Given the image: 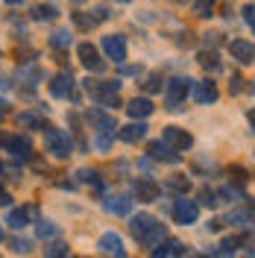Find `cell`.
<instances>
[{
	"instance_id": "obj_28",
	"label": "cell",
	"mask_w": 255,
	"mask_h": 258,
	"mask_svg": "<svg viewBox=\"0 0 255 258\" xmlns=\"http://www.w3.org/2000/svg\"><path fill=\"white\" fill-rule=\"evenodd\" d=\"M59 226H53L50 220H38V238H56Z\"/></svg>"
},
{
	"instance_id": "obj_6",
	"label": "cell",
	"mask_w": 255,
	"mask_h": 258,
	"mask_svg": "<svg viewBox=\"0 0 255 258\" xmlns=\"http://www.w3.org/2000/svg\"><path fill=\"white\" fill-rule=\"evenodd\" d=\"M0 144L6 147V153H12L15 159H30L32 156V141L27 135H3Z\"/></svg>"
},
{
	"instance_id": "obj_40",
	"label": "cell",
	"mask_w": 255,
	"mask_h": 258,
	"mask_svg": "<svg viewBox=\"0 0 255 258\" xmlns=\"http://www.w3.org/2000/svg\"><path fill=\"white\" fill-rule=\"evenodd\" d=\"M240 82H243V80H240V77H235V80H232V94H238L240 88H243V85H240Z\"/></svg>"
},
{
	"instance_id": "obj_39",
	"label": "cell",
	"mask_w": 255,
	"mask_h": 258,
	"mask_svg": "<svg viewBox=\"0 0 255 258\" xmlns=\"http://www.w3.org/2000/svg\"><path fill=\"white\" fill-rule=\"evenodd\" d=\"M9 203H12V197H9V194L0 188V206H9Z\"/></svg>"
},
{
	"instance_id": "obj_15",
	"label": "cell",
	"mask_w": 255,
	"mask_h": 258,
	"mask_svg": "<svg viewBox=\"0 0 255 258\" xmlns=\"http://www.w3.org/2000/svg\"><path fill=\"white\" fill-rule=\"evenodd\" d=\"M217 94H220V91H217V82H211V80L197 82V88H194V100L203 103V106H206V103H214Z\"/></svg>"
},
{
	"instance_id": "obj_3",
	"label": "cell",
	"mask_w": 255,
	"mask_h": 258,
	"mask_svg": "<svg viewBox=\"0 0 255 258\" xmlns=\"http://www.w3.org/2000/svg\"><path fill=\"white\" fill-rule=\"evenodd\" d=\"M85 91L94 97L100 106H106V109H114V106H120V100H117V91H120V82L117 80H109V82H91L85 80Z\"/></svg>"
},
{
	"instance_id": "obj_13",
	"label": "cell",
	"mask_w": 255,
	"mask_h": 258,
	"mask_svg": "<svg viewBox=\"0 0 255 258\" xmlns=\"http://www.w3.org/2000/svg\"><path fill=\"white\" fill-rule=\"evenodd\" d=\"M161 138H164L167 144L173 147V150H188V147L194 144V138L188 135V132H185V129H179V126H164Z\"/></svg>"
},
{
	"instance_id": "obj_19",
	"label": "cell",
	"mask_w": 255,
	"mask_h": 258,
	"mask_svg": "<svg viewBox=\"0 0 255 258\" xmlns=\"http://www.w3.org/2000/svg\"><path fill=\"white\" fill-rule=\"evenodd\" d=\"M153 109H156V106H153L147 97H135V100H129V106H126L129 117H135V120H138V117H150Z\"/></svg>"
},
{
	"instance_id": "obj_29",
	"label": "cell",
	"mask_w": 255,
	"mask_h": 258,
	"mask_svg": "<svg viewBox=\"0 0 255 258\" xmlns=\"http://www.w3.org/2000/svg\"><path fill=\"white\" fill-rule=\"evenodd\" d=\"M47 258H68V243L56 241L47 246Z\"/></svg>"
},
{
	"instance_id": "obj_35",
	"label": "cell",
	"mask_w": 255,
	"mask_h": 258,
	"mask_svg": "<svg viewBox=\"0 0 255 258\" xmlns=\"http://www.w3.org/2000/svg\"><path fill=\"white\" fill-rule=\"evenodd\" d=\"M243 18H246V24H249V30L255 32V3H249V6L243 9Z\"/></svg>"
},
{
	"instance_id": "obj_4",
	"label": "cell",
	"mask_w": 255,
	"mask_h": 258,
	"mask_svg": "<svg viewBox=\"0 0 255 258\" xmlns=\"http://www.w3.org/2000/svg\"><path fill=\"white\" fill-rule=\"evenodd\" d=\"M188 91H191V80H185V77L170 80L167 82V91H164V106L170 112H179L182 103H185V97H188Z\"/></svg>"
},
{
	"instance_id": "obj_25",
	"label": "cell",
	"mask_w": 255,
	"mask_h": 258,
	"mask_svg": "<svg viewBox=\"0 0 255 258\" xmlns=\"http://www.w3.org/2000/svg\"><path fill=\"white\" fill-rule=\"evenodd\" d=\"M71 41H74V35H71L68 30H56L53 35H50V47H56V50L71 47Z\"/></svg>"
},
{
	"instance_id": "obj_26",
	"label": "cell",
	"mask_w": 255,
	"mask_h": 258,
	"mask_svg": "<svg viewBox=\"0 0 255 258\" xmlns=\"http://www.w3.org/2000/svg\"><path fill=\"white\" fill-rule=\"evenodd\" d=\"M32 18L35 21H53V18H59V9L56 6H32Z\"/></svg>"
},
{
	"instance_id": "obj_16",
	"label": "cell",
	"mask_w": 255,
	"mask_h": 258,
	"mask_svg": "<svg viewBox=\"0 0 255 258\" xmlns=\"http://www.w3.org/2000/svg\"><path fill=\"white\" fill-rule=\"evenodd\" d=\"M71 91H74V77H71V71L53 77V82H50V94L53 97H71Z\"/></svg>"
},
{
	"instance_id": "obj_37",
	"label": "cell",
	"mask_w": 255,
	"mask_h": 258,
	"mask_svg": "<svg viewBox=\"0 0 255 258\" xmlns=\"http://www.w3.org/2000/svg\"><path fill=\"white\" fill-rule=\"evenodd\" d=\"M12 249H15V252H30V241H21V238H15V241H12Z\"/></svg>"
},
{
	"instance_id": "obj_27",
	"label": "cell",
	"mask_w": 255,
	"mask_h": 258,
	"mask_svg": "<svg viewBox=\"0 0 255 258\" xmlns=\"http://www.w3.org/2000/svg\"><path fill=\"white\" fill-rule=\"evenodd\" d=\"M74 24H77L80 30H94L97 24H100V18L97 15H85V12H74Z\"/></svg>"
},
{
	"instance_id": "obj_1",
	"label": "cell",
	"mask_w": 255,
	"mask_h": 258,
	"mask_svg": "<svg viewBox=\"0 0 255 258\" xmlns=\"http://www.w3.org/2000/svg\"><path fill=\"white\" fill-rule=\"evenodd\" d=\"M129 229H132V235H135L144 246H150V249H156L161 243V238H164V223L156 220L153 214H135L132 223H129Z\"/></svg>"
},
{
	"instance_id": "obj_20",
	"label": "cell",
	"mask_w": 255,
	"mask_h": 258,
	"mask_svg": "<svg viewBox=\"0 0 255 258\" xmlns=\"http://www.w3.org/2000/svg\"><path fill=\"white\" fill-rule=\"evenodd\" d=\"M144 138H147V123H129L120 129V141H126V144H138Z\"/></svg>"
},
{
	"instance_id": "obj_18",
	"label": "cell",
	"mask_w": 255,
	"mask_h": 258,
	"mask_svg": "<svg viewBox=\"0 0 255 258\" xmlns=\"http://www.w3.org/2000/svg\"><path fill=\"white\" fill-rule=\"evenodd\" d=\"M106 211L109 214H117V217H126L129 211H132V200L129 197H106Z\"/></svg>"
},
{
	"instance_id": "obj_42",
	"label": "cell",
	"mask_w": 255,
	"mask_h": 258,
	"mask_svg": "<svg viewBox=\"0 0 255 258\" xmlns=\"http://www.w3.org/2000/svg\"><path fill=\"white\" fill-rule=\"evenodd\" d=\"M246 117H249V123H252V129H255V109H249V114H246Z\"/></svg>"
},
{
	"instance_id": "obj_23",
	"label": "cell",
	"mask_w": 255,
	"mask_h": 258,
	"mask_svg": "<svg viewBox=\"0 0 255 258\" xmlns=\"http://www.w3.org/2000/svg\"><path fill=\"white\" fill-rule=\"evenodd\" d=\"M164 188H167V191H176L179 197H185V194L191 191V182H188V176H170L164 182Z\"/></svg>"
},
{
	"instance_id": "obj_5",
	"label": "cell",
	"mask_w": 255,
	"mask_h": 258,
	"mask_svg": "<svg viewBox=\"0 0 255 258\" xmlns=\"http://www.w3.org/2000/svg\"><path fill=\"white\" fill-rule=\"evenodd\" d=\"M197 217H200V206L194 203V200H185V197H179L173 206V220L179 226H191L197 223Z\"/></svg>"
},
{
	"instance_id": "obj_22",
	"label": "cell",
	"mask_w": 255,
	"mask_h": 258,
	"mask_svg": "<svg viewBox=\"0 0 255 258\" xmlns=\"http://www.w3.org/2000/svg\"><path fill=\"white\" fill-rule=\"evenodd\" d=\"M18 77H21V82H27V85H38V82L44 80V71L38 64H30V68H21Z\"/></svg>"
},
{
	"instance_id": "obj_10",
	"label": "cell",
	"mask_w": 255,
	"mask_h": 258,
	"mask_svg": "<svg viewBox=\"0 0 255 258\" xmlns=\"http://www.w3.org/2000/svg\"><path fill=\"white\" fill-rule=\"evenodd\" d=\"M30 220H38V206H32V203L30 206H21V209H12L9 217H6V223L12 229H24Z\"/></svg>"
},
{
	"instance_id": "obj_38",
	"label": "cell",
	"mask_w": 255,
	"mask_h": 258,
	"mask_svg": "<svg viewBox=\"0 0 255 258\" xmlns=\"http://www.w3.org/2000/svg\"><path fill=\"white\" fill-rule=\"evenodd\" d=\"M223 197H229V200H238L240 191H238V188H232V185H226V188H223Z\"/></svg>"
},
{
	"instance_id": "obj_30",
	"label": "cell",
	"mask_w": 255,
	"mask_h": 258,
	"mask_svg": "<svg viewBox=\"0 0 255 258\" xmlns=\"http://www.w3.org/2000/svg\"><path fill=\"white\" fill-rule=\"evenodd\" d=\"M18 123H21V126H32V129H44V123H41L35 114H30V112L21 114V117H18Z\"/></svg>"
},
{
	"instance_id": "obj_33",
	"label": "cell",
	"mask_w": 255,
	"mask_h": 258,
	"mask_svg": "<svg viewBox=\"0 0 255 258\" xmlns=\"http://www.w3.org/2000/svg\"><path fill=\"white\" fill-rule=\"evenodd\" d=\"M200 62L206 64V68H211V71H220V62H217L214 53H200Z\"/></svg>"
},
{
	"instance_id": "obj_11",
	"label": "cell",
	"mask_w": 255,
	"mask_h": 258,
	"mask_svg": "<svg viewBox=\"0 0 255 258\" xmlns=\"http://www.w3.org/2000/svg\"><path fill=\"white\" fill-rule=\"evenodd\" d=\"M103 50H106L109 59H114L120 64L126 59V38L123 35H103Z\"/></svg>"
},
{
	"instance_id": "obj_8",
	"label": "cell",
	"mask_w": 255,
	"mask_h": 258,
	"mask_svg": "<svg viewBox=\"0 0 255 258\" xmlns=\"http://www.w3.org/2000/svg\"><path fill=\"white\" fill-rule=\"evenodd\" d=\"M77 53H80V62L91 71V74H103L106 71V62L100 59V53H97L94 44H88V41H82L80 47H77Z\"/></svg>"
},
{
	"instance_id": "obj_7",
	"label": "cell",
	"mask_w": 255,
	"mask_h": 258,
	"mask_svg": "<svg viewBox=\"0 0 255 258\" xmlns=\"http://www.w3.org/2000/svg\"><path fill=\"white\" fill-rule=\"evenodd\" d=\"M132 191H135V197H138L141 203H156V200L161 197V185L156 182V179L141 176V179L132 182Z\"/></svg>"
},
{
	"instance_id": "obj_17",
	"label": "cell",
	"mask_w": 255,
	"mask_h": 258,
	"mask_svg": "<svg viewBox=\"0 0 255 258\" xmlns=\"http://www.w3.org/2000/svg\"><path fill=\"white\" fill-rule=\"evenodd\" d=\"M88 120H91L100 132H114V129H117L114 114H106V112H100V109H91V112H88Z\"/></svg>"
},
{
	"instance_id": "obj_36",
	"label": "cell",
	"mask_w": 255,
	"mask_h": 258,
	"mask_svg": "<svg viewBox=\"0 0 255 258\" xmlns=\"http://www.w3.org/2000/svg\"><path fill=\"white\" fill-rule=\"evenodd\" d=\"M144 88H147V91H161V77H159V74H153V77L147 80Z\"/></svg>"
},
{
	"instance_id": "obj_41",
	"label": "cell",
	"mask_w": 255,
	"mask_h": 258,
	"mask_svg": "<svg viewBox=\"0 0 255 258\" xmlns=\"http://www.w3.org/2000/svg\"><path fill=\"white\" fill-rule=\"evenodd\" d=\"M123 74H129V77H138V74H141V68H123Z\"/></svg>"
},
{
	"instance_id": "obj_12",
	"label": "cell",
	"mask_w": 255,
	"mask_h": 258,
	"mask_svg": "<svg viewBox=\"0 0 255 258\" xmlns=\"http://www.w3.org/2000/svg\"><path fill=\"white\" fill-rule=\"evenodd\" d=\"M229 53H232V59H238L240 64L255 62V44H249L246 38H235V41H229Z\"/></svg>"
},
{
	"instance_id": "obj_31",
	"label": "cell",
	"mask_w": 255,
	"mask_h": 258,
	"mask_svg": "<svg viewBox=\"0 0 255 258\" xmlns=\"http://www.w3.org/2000/svg\"><path fill=\"white\" fill-rule=\"evenodd\" d=\"M200 203H203V206H208V209H214L220 200H217V194L211 191V188H203V191H200Z\"/></svg>"
},
{
	"instance_id": "obj_21",
	"label": "cell",
	"mask_w": 255,
	"mask_h": 258,
	"mask_svg": "<svg viewBox=\"0 0 255 258\" xmlns=\"http://www.w3.org/2000/svg\"><path fill=\"white\" fill-rule=\"evenodd\" d=\"M226 223L238 226V229H246V226H252V223H255V214H252L249 209H235V211H229Z\"/></svg>"
},
{
	"instance_id": "obj_43",
	"label": "cell",
	"mask_w": 255,
	"mask_h": 258,
	"mask_svg": "<svg viewBox=\"0 0 255 258\" xmlns=\"http://www.w3.org/2000/svg\"><path fill=\"white\" fill-rule=\"evenodd\" d=\"M9 6H21V3H27V0H6Z\"/></svg>"
},
{
	"instance_id": "obj_9",
	"label": "cell",
	"mask_w": 255,
	"mask_h": 258,
	"mask_svg": "<svg viewBox=\"0 0 255 258\" xmlns=\"http://www.w3.org/2000/svg\"><path fill=\"white\" fill-rule=\"evenodd\" d=\"M97 246H100V252H106L109 258H123L126 255V246H123V241H120L117 232H106V235H100Z\"/></svg>"
},
{
	"instance_id": "obj_2",
	"label": "cell",
	"mask_w": 255,
	"mask_h": 258,
	"mask_svg": "<svg viewBox=\"0 0 255 258\" xmlns=\"http://www.w3.org/2000/svg\"><path fill=\"white\" fill-rule=\"evenodd\" d=\"M44 150H47L50 156H56V159H68L71 153H74V141H71V135L65 132V129H56V126H44Z\"/></svg>"
},
{
	"instance_id": "obj_34",
	"label": "cell",
	"mask_w": 255,
	"mask_h": 258,
	"mask_svg": "<svg viewBox=\"0 0 255 258\" xmlns=\"http://www.w3.org/2000/svg\"><path fill=\"white\" fill-rule=\"evenodd\" d=\"M112 135H114V132H103V135L94 141L97 150H109V147H112Z\"/></svg>"
},
{
	"instance_id": "obj_32",
	"label": "cell",
	"mask_w": 255,
	"mask_h": 258,
	"mask_svg": "<svg viewBox=\"0 0 255 258\" xmlns=\"http://www.w3.org/2000/svg\"><path fill=\"white\" fill-rule=\"evenodd\" d=\"M211 9H214V0H197V3H194V12H197V15H211Z\"/></svg>"
},
{
	"instance_id": "obj_24",
	"label": "cell",
	"mask_w": 255,
	"mask_h": 258,
	"mask_svg": "<svg viewBox=\"0 0 255 258\" xmlns=\"http://www.w3.org/2000/svg\"><path fill=\"white\" fill-rule=\"evenodd\" d=\"M170 252H173V255H182L185 246H182L179 241H167L164 246H156V249H153V258H167Z\"/></svg>"
},
{
	"instance_id": "obj_44",
	"label": "cell",
	"mask_w": 255,
	"mask_h": 258,
	"mask_svg": "<svg viewBox=\"0 0 255 258\" xmlns=\"http://www.w3.org/2000/svg\"><path fill=\"white\" fill-rule=\"evenodd\" d=\"M117 3H132V0H117Z\"/></svg>"
},
{
	"instance_id": "obj_14",
	"label": "cell",
	"mask_w": 255,
	"mask_h": 258,
	"mask_svg": "<svg viewBox=\"0 0 255 258\" xmlns=\"http://www.w3.org/2000/svg\"><path fill=\"white\" fill-rule=\"evenodd\" d=\"M150 156L153 159H159V161H167V164H179L182 161V156L179 153H173V147L167 144V141H150Z\"/></svg>"
}]
</instances>
